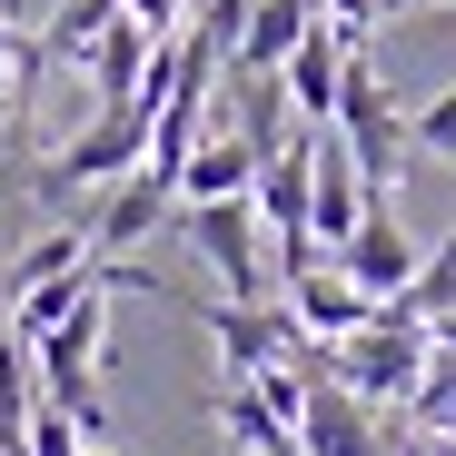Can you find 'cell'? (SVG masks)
Listing matches in <instances>:
<instances>
[{
  "label": "cell",
  "instance_id": "cell-18",
  "mask_svg": "<svg viewBox=\"0 0 456 456\" xmlns=\"http://www.w3.org/2000/svg\"><path fill=\"white\" fill-rule=\"evenodd\" d=\"M248 11H258V0H208V11H199L189 30H199V40H208V50L228 60V50H239V30H248Z\"/></svg>",
  "mask_w": 456,
  "mask_h": 456
},
{
  "label": "cell",
  "instance_id": "cell-16",
  "mask_svg": "<svg viewBox=\"0 0 456 456\" xmlns=\"http://www.w3.org/2000/svg\"><path fill=\"white\" fill-rule=\"evenodd\" d=\"M110 20H119V0H60V11H50V30H40V60H80Z\"/></svg>",
  "mask_w": 456,
  "mask_h": 456
},
{
  "label": "cell",
  "instance_id": "cell-9",
  "mask_svg": "<svg viewBox=\"0 0 456 456\" xmlns=\"http://www.w3.org/2000/svg\"><path fill=\"white\" fill-rule=\"evenodd\" d=\"M367 218V189H357V159L338 149V129H318V159H308V239L338 248L347 228Z\"/></svg>",
  "mask_w": 456,
  "mask_h": 456
},
{
  "label": "cell",
  "instance_id": "cell-3",
  "mask_svg": "<svg viewBox=\"0 0 456 456\" xmlns=\"http://www.w3.org/2000/svg\"><path fill=\"white\" fill-rule=\"evenodd\" d=\"M139 159H149V119H139V110H100V119L50 159V189H110V179L139 169Z\"/></svg>",
  "mask_w": 456,
  "mask_h": 456
},
{
  "label": "cell",
  "instance_id": "cell-17",
  "mask_svg": "<svg viewBox=\"0 0 456 456\" xmlns=\"http://www.w3.org/2000/svg\"><path fill=\"white\" fill-rule=\"evenodd\" d=\"M407 149H436V159H456V90H436V100L407 119Z\"/></svg>",
  "mask_w": 456,
  "mask_h": 456
},
{
  "label": "cell",
  "instance_id": "cell-13",
  "mask_svg": "<svg viewBox=\"0 0 456 456\" xmlns=\"http://www.w3.org/2000/svg\"><path fill=\"white\" fill-rule=\"evenodd\" d=\"M60 278H90V228H60V239H30L11 268H0V297L20 288H60Z\"/></svg>",
  "mask_w": 456,
  "mask_h": 456
},
{
  "label": "cell",
  "instance_id": "cell-12",
  "mask_svg": "<svg viewBox=\"0 0 456 456\" xmlns=\"http://www.w3.org/2000/svg\"><path fill=\"white\" fill-rule=\"evenodd\" d=\"M80 60H90V80H100V110H129V90H139V60H149V30L119 11V20H110V30H100Z\"/></svg>",
  "mask_w": 456,
  "mask_h": 456
},
{
  "label": "cell",
  "instance_id": "cell-5",
  "mask_svg": "<svg viewBox=\"0 0 456 456\" xmlns=\"http://www.w3.org/2000/svg\"><path fill=\"white\" fill-rule=\"evenodd\" d=\"M169 208H179V189L149 169V159H139V169H119V179H110V199H100V218H90V258H129V248H139Z\"/></svg>",
  "mask_w": 456,
  "mask_h": 456
},
{
  "label": "cell",
  "instance_id": "cell-15",
  "mask_svg": "<svg viewBox=\"0 0 456 456\" xmlns=\"http://www.w3.org/2000/svg\"><path fill=\"white\" fill-rule=\"evenodd\" d=\"M218 436H239L248 456H278V446H288V427L268 417V397L248 387V377H228V387H218Z\"/></svg>",
  "mask_w": 456,
  "mask_h": 456
},
{
  "label": "cell",
  "instance_id": "cell-6",
  "mask_svg": "<svg viewBox=\"0 0 456 456\" xmlns=\"http://www.w3.org/2000/svg\"><path fill=\"white\" fill-rule=\"evenodd\" d=\"M338 268H347L367 297H397V288L417 278V239L397 228V208H387V199H367V218L338 239Z\"/></svg>",
  "mask_w": 456,
  "mask_h": 456
},
{
  "label": "cell",
  "instance_id": "cell-4",
  "mask_svg": "<svg viewBox=\"0 0 456 456\" xmlns=\"http://www.w3.org/2000/svg\"><path fill=\"white\" fill-rule=\"evenodd\" d=\"M297 456H377V417H367V397L357 387H338V377L318 367L308 377V397H297Z\"/></svg>",
  "mask_w": 456,
  "mask_h": 456
},
{
  "label": "cell",
  "instance_id": "cell-7",
  "mask_svg": "<svg viewBox=\"0 0 456 456\" xmlns=\"http://www.w3.org/2000/svg\"><path fill=\"white\" fill-rule=\"evenodd\" d=\"M288 297H297V318H288V328H297V338H318V347H338L347 328H367V318H377V297H367L347 268H318V258L288 278Z\"/></svg>",
  "mask_w": 456,
  "mask_h": 456
},
{
  "label": "cell",
  "instance_id": "cell-2",
  "mask_svg": "<svg viewBox=\"0 0 456 456\" xmlns=\"http://www.w3.org/2000/svg\"><path fill=\"white\" fill-rule=\"evenodd\" d=\"M179 228H189V248L218 268V288L228 297H268V258H258V208L248 199H179L169 208Z\"/></svg>",
  "mask_w": 456,
  "mask_h": 456
},
{
  "label": "cell",
  "instance_id": "cell-8",
  "mask_svg": "<svg viewBox=\"0 0 456 456\" xmlns=\"http://www.w3.org/2000/svg\"><path fill=\"white\" fill-rule=\"evenodd\" d=\"M338 69H347V40H338L328 20H308L297 50L278 60V90H288V110L308 119V129H328V110H338Z\"/></svg>",
  "mask_w": 456,
  "mask_h": 456
},
{
  "label": "cell",
  "instance_id": "cell-14",
  "mask_svg": "<svg viewBox=\"0 0 456 456\" xmlns=\"http://www.w3.org/2000/svg\"><path fill=\"white\" fill-rule=\"evenodd\" d=\"M407 417L427 427V436H446L456 427V328L427 347V367H417V387H407Z\"/></svg>",
  "mask_w": 456,
  "mask_h": 456
},
{
  "label": "cell",
  "instance_id": "cell-11",
  "mask_svg": "<svg viewBox=\"0 0 456 456\" xmlns=\"http://www.w3.org/2000/svg\"><path fill=\"white\" fill-rule=\"evenodd\" d=\"M308 20H318L308 0H258L248 30H239V50H228V69H239V80H248V69H278V60L297 50V30H308Z\"/></svg>",
  "mask_w": 456,
  "mask_h": 456
},
{
  "label": "cell",
  "instance_id": "cell-10",
  "mask_svg": "<svg viewBox=\"0 0 456 456\" xmlns=\"http://www.w3.org/2000/svg\"><path fill=\"white\" fill-rule=\"evenodd\" d=\"M258 179V139L248 129H199L189 159H179V199H248Z\"/></svg>",
  "mask_w": 456,
  "mask_h": 456
},
{
  "label": "cell",
  "instance_id": "cell-1",
  "mask_svg": "<svg viewBox=\"0 0 456 456\" xmlns=\"http://www.w3.org/2000/svg\"><path fill=\"white\" fill-rule=\"evenodd\" d=\"M328 129H338V149L357 159V189H367V199H387L397 169H407V119H397L387 80H377L357 50H347V69H338V110H328Z\"/></svg>",
  "mask_w": 456,
  "mask_h": 456
}]
</instances>
